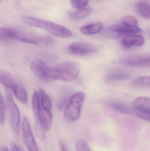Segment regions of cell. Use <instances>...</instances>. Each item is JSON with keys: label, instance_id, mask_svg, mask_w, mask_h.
I'll use <instances>...</instances> for the list:
<instances>
[{"label": "cell", "instance_id": "obj_1", "mask_svg": "<svg viewBox=\"0 0 150 151\" xmlns=\"http://www.w3.org/2000/svg\"><path fill=\"white\" fill-rule=\"evenodd\" d=\"M80 70V65L77 62H64L48 67L47 75L48 80L70 82L78 77Z\"/></svg>", "mask_w": 150, "mask_h": 151}, {"label": "cell", "instance_id": "obj_2", "mask_svg": "<svg viewBox=\"0 0 150 151\" xmlns=\"http://www.w3.org/2000/svg\"><path fill=\"white\" fill-rule=\"evenodd\" d=\"M23 22L27 24L43 29L50 33L63 39L71 38L72 32L59 24L30 16L22 17Z\"/></svg>", "mask_w": 150, "mask_h": 151}, {"label": "cell", "instance_id": "obj_3", "mask_svg": "<svg viewBox=\"0 0 150 151\" xmlns=\"http://www.w3.org/2000/svg\"><path fill=\"white\" fill-rule=\"evenodd\" d=\"M85 99V94L81 91L72 95L64 107V115L68 120L75 121L79 119Z\"/></svg>", "mask_w": 150, "mask_h": 151}, {"label": "cell", "instance_id": "obj_4", "mask_svg": "<svg viewBox=\"0 0 150 151\" xmlns=\"http://www.w3.org/2000/svg\"><path fill=\"white\" fill-rule=\"evenodd\" d=\"M5 90L11 126L13 131L16 134H18L20 130V116L19 110L13 100V96L9 89L5 88Z\"/></svg>", "mask_w": 150, "mask_h": 151}, {"label": "cell", "instance_id": "obj_5", "mask_svg": "<svg viewBox=\"0 0 150 151\" xmlns=\"http://www.w3.org/2000/svg\"><path fill=\"white\" fill-rule=\"evenodd\" d=\"M133 114L140 119L150 122V98L140 97L132 103Z\"/></svg>", "mask_w": 150, "mask_h": 151}, {"label": "cell", "instance_id": "obj_6", "mask_svg": "<svg viewBox=\"0 0 150 151\" xmlns=\"http://www.w3.org/2000/svg\"><path fill=\"white\" fill-rule=\"evenodd\" d=\"M141 31V29L139 27H129L122 24L107 27L104 29L103 33L109 38L117 39L127 35L139 33Z\"/></svg>", "mask_w": 150, "mask_h": 151}, {"label": "cell", "instance_id": "obj_7", "mask_svg": "<svg viewBox=\"0 0 150 151\" xmlns=\"http://www.w3.org/2000/svg\"><path fill=\"white\" fill-rule=\"evenodd\" d=\"M21 128L23 141L27 150L29 151H38L30 122L26 117L23 119Z\"/></svg>", "mask_w": 150, "mask_h": 151}, {"label": "cell", "instance_id": "obj_8", "mask_svg": "<svg viewBox=\"0 0 150 151\" xmlns=\"http://www.w3.org/2000/svg\"><path fill=\"white\" fill-rule=\"evenodd\" d=\"M71 54L77 55H86L96 53L98 48L96 46L83 42H73L70 44L68 47Z\"/></svg>", "mask_w": 150, "mask_h": 151}, {"label": "cell", "instance_id": "obj_9", "mask_svg": "<svg viewBox=\"0 0 150 151\" xmlns=\"http://www.w3.org/2000/svg\"><path fill=\"white\" fill-rule=\"evenodd\" d=\"M120 63L127 66L147 67L150 66V55L129 57L121 59Z\"/></svg>", "mask_w": 150, "mask_h": 151}, {"label": "cell", "instance_id": "obj_10", "mask_svg": "<svg viewBox=\"0 0 150 151\" xmlns=\"http://www.w3.org/2000/svg\"><path fill=\"white\" fill-rule=\"evenodd\" d=\"M144 39L142 36L134 34L125 35L121 41V45L124 49L133 47H141L144 43Z\"/></svg>", "mask_w": 150, "mask_h": 151}, {"label": "cell", "instance_id": "obj_11", "mask_svg": "<svg viewBox=\"0 0 150 151\" xmlns=\"http://www.w3.org/2000/svg\"><path fill=\"white\" fill-rule=\"evenodd\" d=\"M32 71L41 81H47V71L48 66L45 63L40 60H36L33 61L31 65Z\"/></svg>", "mask_w": 150, "mask_h": 151}, {"label": "cell", "instance_id": "obj_12", "mask_svg": "<svg viewBox=\"0 0 150 151\" xmlns=\"http://www.w3.org/2000/svg\"><path fill=\"white\" fill-rule=\"evenodd\" d=\"M53 116L51 111L41 107L38 117L35 119V123L41 124L46 131H49L52 127Z\"/></svg>", "mask_w": 150, "mask_h": 151}, {"label": "cell", "instance_id": "obj_13", "mask_svg": "<svg viewBox=\"0 0 150 151\" xmlns=\"http://www.w3.org/2000/svg\"><path fill=\"white\" fill-rule=\"evenodd\" d=\"M132 77L128 73L119 69H112L107 72L105 75L106 80L107 81H125Z\"/></svg>", "mask_w": 150, "mask_h": 151}, {"label": "cell", "instance_id": "obj_14", "mask_svg": "<svg viewBox=\"0 0 150 151\" xmlns=\"http://www.w3.org/2000/svg\"><path fill=\"white\" fill-rule=\"evenodd\" d=\"M21 33L15 29L9 27L0 28V40L1 41L19 40Z\"/></svg>", "mask_w": 150, "mask_h": 151}, {"label": "cell", "instance_id": "obj_15", "mask_svg": "<svg viewBox=\"0 0 150 151\" xmlns=\"http://www.w3.org/2000/svg\"><path fill=\"white\" fill-rule=\"evenodd\" d=\"M103 29V24L100 22H97L82 27L80 28V31L85 35H91L98 33Z\"/></svg>", "mask_w": 150, "mask_h": 151}, {"label": "cell", "instance_id": "obj_16", "mask_svg": "<svg viewBox=\"0 0 150 151\" xmlns=\"http://www.w3.org/2000/svg\"><path fill=\"white\" fill-rule=\"evenodd\" d=\"M0 81L5 88L11 90L13 89L18 83L12 75L4 71L1 72L0 73Z\"/></svg>", "mask_w": 150, "mask_h": 151}, {"label": "cell", "instance_id": "obj_17", "mask_svg": "<svg viewBox=\"0 0 150 151\" xmlns=\"http://www.w3.org/2000/svg\"><path fill=\"white\" fill-rule=\"evenodd\" d=\"M106 105L120 112L127 114H133V109L132 107L131 108L126 104L121 102L108 101L106 102Z\"/></svg>", "mask_w": 150, "mask_h": 151}, {"label": "cell", "instance_id": "obj_18", "mask_svg": "<svg viewBox=\"0 0 150 151\" xmlns=\"http://www.w3.org/2000/svg\"><path fill=\"white\" fill-rule=\"evenodd\" d=\"M15 97L23 104H26L27 102V92L24 87L19 83L17 84L11 90Z\"/></svg>", "mask_w": 150, "mask_h": 151}, {"label": "cell", "instance_id": "obj_19", "mask_svg": "<svg viewBox=\"0 0 150 151\" xmlns=\"http://www.w3.org/2000/svg\"><path fill=\"white\" fill-rule=\"evenodd\" d=\"M136 10L142 17L150 19V4L145 1H138L135 4Z\"/></svg>", "mask_w": 150, "mask_h": 151}, {"label": "cell", "instance_id": "obj_20", "mask_svg": "<svg viewBox=\"0 0 150 151\" xmlns=\"http://www.w3.org/2000/svg\"><path fill=\"white\" fill-rule=\"evenodd\" d=\"M92 10L90 9H78L75 11H70L68 12L69 17L72 20H78L83 19L88 17L91 13Z\"/></svg>", "mask_w": 150, "mask_h": 151}, {"label": "cell", "instance_id": "obj_21", "mask_svg": "<svg viewBox=\"0 0 150 151\" xmlns=\"http://www.w3.org/2000/svg\"><path fill=\"white\" fill-rule=\"evenodd\" d=\"M131 86L135 88H150V76H141L137 78L132 82Z\"/></svg>", "mask_w": 150, "mask_h": 151}, {"label": "cell", "instance_id": "obj_22", "mask_svg": "<svg viewBox=\"0 0 150 151\" xmlns=\"http://www.w3.org/2000/svg\"><path fill=\"white\" fill-rule=\"evenodd\" d=\"M32 105L35 119H37L38 117L41 108L40 96L39 93L37 91H35L33 95Z\"/></svg>", "mask_w": 150, "mask_h": 151}, {"label": "cell", "instance_id": "obj_23", "mask_svg": "<svg viewBox=\"0 0 150 151\" xmlns=\"http://www.w3.org/2000/svg\"><path fill=\"white\" fill-rule=\"evenodd\" d=\"M39 95L41 107L43 109L51 111L52 101L50 97L47 94L45 91L42 88L40 89Z\"/></svg>", "mask_w": 150, "mask_h": 151}, {"label": "cell", "instance_id": "obj_24", "mask_svg": "<svg viewBox=\"0 0 150 151\" xmlns=\"http://www.w3.org/2000/svg\"><path fill=\"white\" fill-rule=\"evenodd\" d=\"M122 24L131 27H138V22L136 18L130 16H126L122 18Z\"/></svg>", "mask_w": 150, "mask_h": 151}, {"label": "cell", "instance_id": "obj_25", "mask_svg": "<svg viewBox=\"0 0 150 151\" xmlns=\"http://www.w3.org/2000/svg\"><path fill=\"white\" fill-rule=\"evenodd\" d=\"M71 96H70V91H69L65 90L63 91L62 95L58 100L57 104L58 108L59 109H62L63 107H65Z\"/></svg>", "mask_w": 150, "mask_h": 151}, {"label": "cell", "instance_id": "obj_26", "mask_svg": "<svg viewBox=\"0 0 150 151\" xmlns=\"http://www.w3.org/2000/svg\"><path fill=\"white\" fill-rule=\"evenodd\" d=\"M6 102L2 95L1 94L0 96V122L1 125H3L5 121V114H6Z\"/></svg>", "mask_w": 150, "mask_h": 151}, {"label": "cell", "instance_id": "obj_27", "mask_svg": "<svg viewBox=\"0 0 150 151\" xmlns=\"http://www.w3.org/2000/svg\"><path fill=\"white\" fill-rule=\"evenodd\" d=\"M71 5L77 9H85L87 6L88 0H70Z\"/></svg>", "mask_w": 150, "mask_h": 151}, {"label": "cell", "instance_id": "obj_28", "mask_svg": "<svg viewBox=\"0 0 150 151\" xmlns=\"http://www.w3.org/2000/svg\"><path fill=\"white\" fill-rule=\"evenodd\" d=\"M76 151H91L86 141L80 139L77 141L76 143Z\"/></svg>", "mask_w": 150, "mask_h": 151}, {"label": "cell", "instance_id": "obj_29", "mask_svg": "<svg viewBox=\"0 0 150 151\" xmlns=\"http://www.w3.org/2000/svg\"><path fill=\"white\" fill-rule=\"evenodd\" d=\"M11 151H23L18 145H17L15 143H12L11 145Z\"/></svg>", "mask_w": 150, "mask_h": 151}, {"label": "cell", "instance_id": "obj_30", "mask_svg": "<svg viewBox=\"0 0 150 151\" xmlns=\"http://www.w3.org/2000/svg\"><path fill=\"white\" fill-rule=\"evenodd\" d=\"M60 146L61 151H69L68 148L66 146V145L64 144L62 141H61L60 142Z\"/></svg>", "mask_w": 150, "mask_h": 151}, {"label": "cell", "instance_id": "obj_31", "mask_svg": "<svg viewBox=\"0 0 150 151\" xmlns=\"http://www.w3.org/2000/svg\"><path fill=\"white\" fill-rule=\"evenodd\" d=\"M0 151H9V149L6 146H2L1 148Z\"/></svg>", "mask_w": 150, "mask_h": 151}]
</instances>
